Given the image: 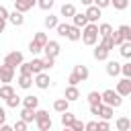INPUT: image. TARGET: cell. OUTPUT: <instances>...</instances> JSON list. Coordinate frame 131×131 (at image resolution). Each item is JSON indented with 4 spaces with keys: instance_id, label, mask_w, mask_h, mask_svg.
Returning <instances> with one entry per match:
<instances>
[{
    "instance_id": "obj_1",
    "label": "cell",
    "mask_w": 131,
    "mask_h": 131,
    "mask_svg": "<svg viewBox=\"0 0 131 131\" xmlns=\"http://www.w3.org/2000/svg\"><path fill=\"white\" fill-rule=\"evenodd\" d=\"M84 45H96L98 41V27L96 23H88L86 27H82V35H80Z\"/></svg>"
},
{
    "instance_id": "obj_2",
    "label": "cell",
    "mask_w": 131,
    "mask_h": 131,
    "mask_svg": "<svg viewBox=\"0 0 131 131\" xmlns=\"http://www.w3.org/2000/svg\"><path fill=\"white\" fill-rule=\"evenodd\" d=\"M35 123H37L39 131H51V125H53L49 113L43 111V108H41V111H35Z\"/></svg>"
},
{
    "instance_id": "obj_3",
    "label": "cell",
    "mask_w": 131,
    "mask_h": 131,
    "mask_svg": "<svg viewBox=\"0 0 131 131\" xmlns=\"http://www.w3.org/2000/svg\"><path fill=\"white\" fill-rule=\"evenodd\" d=\"M100 98H102V104H108V106H113V108H117V106H121L123 104V96H119L115 90H104V92H100Z\"/></svg>"
},
{
    "instance_id": "obj_4",
    "label": "cell",
    "mask_w": 131,
    "mask_h": 131,
    "mask_svg": "<svg viewBox=\"0 0 131 131\" xmlns=\"http://www.w3.org/2000/svg\"><path fill=\"white\" fill-rule=\"evenodd\" d=\"M35 78H33V84L37 86V88H41V90H47L49 88V84H51V80H49V76L45 74V72H39V74H33Z\"/></svg>"
},
{
    "instance_id": "obj_5",
    "label": "cell",
    "mask_w": 131,
    "mask_h": 131,
    "mask_svg": "<svg viewBox=\"0 0 131 131\" xmlns=\"http://www.w3.org/2000/svg\"><path fill=\"white\" fill-rule=\"evenodd\" d=\"M115 92H117L119 96H129V94H131V78H123V80H119Z\"/></svg>"
},
{
    "instance_id": "obj_6",
    "label": "cell",
    "mask_w": 131,
    "mask_h": 131,
    "mask_svg": "<svg viewBox=\"0 0 131 131\" xmlns=\"http://www.w3.org/2000/svg\"><path fill=\"white\" fill-rule=\"evenodd\" d=\"M12 78H14V68L8 66V63H2V66H0V82L10 84Z\"/></svg>"
},
{
    "instance_id": "obj_7",
    "label": "cell",
    "mask_w": 131,
    "mask_h": 131,
    "mask_svg": "<svg viewBox=\"0 0 131 131\" xmlns=\"http://www.w3.org/2000/svg\"><path fill=\"white\" fill-rule=\"evenodd\" d=\"M43 51H45V55H49V57H57L59 51H61V47H59L57 41H47V43L43 45Z\"/></svg>"
},
{
    "instance_id": "obj_8",
    "label": "cell",
    "mask_w": 131,
    "mask_h": 131,
    "mask_svg": "<svg viewBox=\"0 0 131 131\" xmlns=\"http://www.w3.org/2000/svg\"><path fill=\"white\" fill-rule=\"evenodd\" d=\"M25 59H23V53L20 51H10L6 57H4V63H8V66H12V68H16V66H20Z\"/></svg>"
},
{
    "instance_id": "obj_9",
    "label": "cell",
    "mask_w": 131,
    "mask_h": 131,
    "mask_svg": "<svg viewBox=\"0 0 131 131\" xmlns=\"http://www.w3.org/2000/svg\"><path fill=\"white\" fill-rule=\"evenodd\" d=\"M86 18H88V23H96L98 18H100V14H102V10L98 8V6H94V4H90L88 8H86Z\"/></svg>"
},
{
    "instance_id": "obj_10",
    "label": "cell",
    "mask_w": 131,
    "mask_h": 131,
    "mask_svg": "<svg viewBox=\"0 0 131 131\" xmlns=\"http://www.w3.org/2000/svg\"><path fill=\"white\" fill-rule=\"evenodd\" d=\"M35 4H37V0H14V10L27 12V10H31Z\"/></svg>"
},
{
    "instance_id": "obj_11",
    "label": "cell",
    "mask_w": 131,
    "mask_h": 131,
    "mask_svg": "<svg viewBox=\"0 0 131 131\" xmlns=\"http://www.w3.org/2000/svg\"><path fill=\"white\" fill-rule=\"evenodd\" d=\"M113 115H115V108H113V106H108V104H100V108H98V117H100L102 121H111Z\"/></svg>"
},
{
    "instance_id": "obj_12",
    "label": "cell",
    "mask_w": 131,
    "mask_h": 131,
    "mask_svg": "<svg viewBox=\"0 0 131 131\" xmlns=\"http://www.w3.org/2000/svg\"><path fill=\"white\" fill-rule=\"evenodd\" d=\"M63 98H66L68 102H74V100H78V98H80V90H78V86H68V88H66V94H63Z\"/></svg>"
},
{
    "instance_id": "obj_13",
    "label": "cell",
    "mask_w": 131,
    "mask_h": 131,
    "mask_svg": "<svg viewBox=\"0 0 131 131\" xmlns=\"http://www.w3.org/2000/svg\"><path fill=\"white\" fill-rule=\"evenodd\" d=\"M72 25H74V27H78V29L86 27V25H88V18H86V14H84V12H76V14L72 16Z\"/></svg>"
},
{
    "instance_id": "obj_14",
    "label": "cell",
    "mask_w": 131,
    "mask_h": 131,
    "mask_svg": "<svg viewBox=\"0 0 131 131\" xmlns=\"http://www.w3.org/2000/svg\"><path fill=\"white\" fill-rule=\"evenodd\" d=\"M18 86L23 90H29L33 86V74H20L18 76Z\"/></svg>"
},
{
    "instance_id": "obj_15",
    "label": "cell",
    "mask_w": 131,
    "mask_h": 131,
    "mask_svg": "<svg viewBox=\"0 0 131 131\" xmlns=\"http://www.w3.org/2000/svg\"><path fill=\"white\" fill-rule=\"evenodd\" d=\"M6 20H10L14 27H20V25L25 23V16H23V12L14 10V12H8V18H6Z\"/></svg>"
},
{
    "instance_id": "obj_16",
    "label": "cell",
    "mask_w": 131,
    "mask_h": 131,
    "mask_svg": "<svg viewBox=\"0 0 131 131\" xmlns=\"http://www.w3.org/2000/svg\"><path fill=\"white\" fill-rule=\"evenodd\" d=\"M20 102H23V106H25V108H37V106H39V98H37V96H33V94H29V96L20 98Z\"/></svg>"
},
{
    "instance_id": "obj_17",
    "label": "cell",
    "mask_w": 131,
    "mask_h": 131,
    "mask_svg": "<svg viewBox=\"0 0 131 131\" xmlns=\"http://www.w3.org/2000/svg\"><path fill=\"white\" fill-rule=\"evenodd\" d=\"M74 74L84 82V80H88V76H90V72H88V68L86 66H82V63H78V66H74Z\"/></svg>"
},
{
    "instance_id": "obj_18",
    "label": "cell",
    "mask_w": 131,
    "mask_h": 131,
    "mask_svg": "<svg viewBox=\"0 0 131 131\" xmlns=\"http://www.w3.org/2000/svg\"><path fill=\"white\" fill-rule=\"evenodd\" d=\"M35 111H37V108H25V106H23V111H20V121H25L27 125H29L31 121H35Z\"/></svg>"
},
{
    "instance_id": "obj_19",
    "label": "cell",
    "mask_w": 131,
    "mask_h": 131,
    "mask_svg": "<svg viewBox=\"0 0 131 131\" xmlns=\"http://www.w3.org/2000/svg\"><path fill=\"white\" fill-rule=\"evenodd\" d=\"M108 53H111V51H108V49H104V47L98 43V45H96V49H94V59H98V61H104V59L108 57Z\"/></svg>"
},
{
    "instance_id": "obj_20",
    "label": "cell",
    "mask_w": 131,
    "mask_h": 131,
    "mask_svg": "<svg viewBox=\"0 0 131 131\" xmlns=\"http://www.w3.org/2000/svg\"><path fill=\"white\" fill-rule=\"evenodd\" d=\"M106 74L108 76H119L121 74V63L119 61H106Z\"/></svg>"
},
{
    "instance_id": "obj_21",
    "label": "cell",
    "mask_w": 131,
    "mask_h": 131,
    "mask_svg": "<svg viewBox=\"0 0 131 131\" xmlns=\"http://www.w3.org/2000/svg\"><path fill=\"white\" fill-rule=\"evenodd\" d=\"M80 35H82V29H78V27H74V25H70V29H68V39L70 41H80Z\"/></svg>"
},
{
    "instance_id": "obj_22",
    "label": "cell",
    "mask_w": 131,
    "mask_h": 131,
    "mask_svg": "<svg viewBox=\"0 0 131 131\" xmlns=\"http://www.w3.org/2000/svg\"><path fill=\"white\" fill-rule=\"evenodd\" d=\"M53 111H57V113H63V111H70V102H68L66 98H57V100L53 102Z\"/></svg>"
},
{
    "instance_id": "obj_23",
    "label": "cell",
    "mask_w": 131,
    "mask_h": 131,
    "mask_svg": "<svg viewBox=\"0 0 131 131\" xmlns=\"http://www.w3.org/2000/svg\"><path fill=\"white\" fill-rule=\"evenodd\" d=\"M115 125H117L119 131H129V129H131V121H129V117H119Z\"/></svg>"
},
{
    "instance_id": "obj_24",
    "label": "cell",
    "mask_w": 131,
    "mask_h": 131,
    "mask_svg": "<svg viewBox=\"0 0 131 131\" xmlns=\"http://www.w3.org/2000/svg\"><path fill=\"white\" fill-rule=\"evenodd\" d=\"M98 27V37H108L113 33V27L108 23H102V25H96Z\"/></svg>"
},
{
    "instance_id": "obj_25",
    "label": "cell",
    "mask_w": 131,
    "mask_h": 131,
    "mask_svg": "<svg viewBox=\"0 0 131 131\" xmlns=\"http://www.w3.org/2000/svg\"><path fill=\"white\" fill-rule=\"evenodd\" d=\"M12 94H14V88H12L10 84H4V86H0V98H4V100H6V98H10Z\"/></svg>"
},
{
    "instance_id": "obj_26",
    "label": "cell",
    "mask_w": 131,
    "mask_h": 131,
    "mask_svg": "<svg viewBox=\"0 0 131 131\" xmlns=\"http://www.w3.org/2000/svg\"><path fill=\"white\" fill-rule=\"evenodd\" d=\"M59 14H61V16H74V14H76V6H74V4H63L61 10H59Z\"/></svg>"
},
{
    "instance_id": "obj_27",
    "label": "cell",
    "mask_w": 131,
    "mask_h": 131,
    "mask_svg": "<svg viewBox=\"0 0 131 131\" xmlns=\"http://www.w3.org/2000/svg\"><path fill=\"white\" fill-rule=\"evenodd\" d=\"M117 31L121 33L123 41H131V27H129V25H121V27H119Z\"/></svg>"
},
{
    "instance_id": "obj_28",
    "label": "cell",
    "mask_w": 131,
    "mask_h": 131,
    "mask_svg": "<svg viewBox=\"0 0 131 131\" xmlns=\"http://www.w3.org/2000/svg\"><path fill=\"white\" fill-rule=\"evenodd\" d=\"M119 47H121V55H123L125 59H129V57H131V41H123Z\"/></svg>"
},
{
    "instance_id": "obj_29",
    "label": "cell",
    "mask_w": 131,
    "mask_h": 131,
    "mask_svg": "<svg viewBox=\"0 0 131 131\" xmlns=\"http://www.w3.org/2000/svg\"><path fill=\"white\" fill-rule=\"evenodd\" d=\"M74 119H76V117H74L70 111H63V113H61V125H63V127H70V125L74 123Z\"/></svg>"
},
{
    "instance_id": "obj_30",
    "label": "cell",
    "mask_w": 131,
    "mask_h": 131,
    "mask_svg": "<svg viewBox=\"0 0 131 131\" xmlns=\"http://www.w3.org/2000/svg\"><path fill=\"white\" fill-rule=\"evenodd\" d=\"M43 23H45V27H47V29H55V27H57V23H59V18H57L55 14H49V16H45V20H43Z\"/></svg>"
},
{
    "instance_id": "obj_31",
    "label": "cell",
    "mask_w": 131,
    "mask_h": 131,
    "mask_svg": "<svg viewBox=\"0 0 131 131\" xmlns=\"http://www.w3.org/2000/svg\"><path fill=\"white\" fill-rule=\"evenodd\" d=\"M88 102L90 104H100L102 102V98H100V92H96V90H92V92H88Z\"/></svg>"
},
{
    "instance_id": "obj_32",
    "label": "cell",
    "mask_w": 131,
    "mask_h": 131,
    "mask_svg": "<svg viewBox=\"0 0 131 131\" xmlns=\"http://www.w3.org/2000/svg\"><path fill=\"white\" fill-rule=\"evenodd\" d=\"M29 66H31V74H39V72H43V63H41V59H33V61H29Z\"/></svg>"
},
{
    "instance_id": "obj_33",
    "label": "cell",
    "mask_w": 131,
    "mask_h": 131,
    "mask_svg": "<svg viewBox=\"0 0 131 131\" xmlns=\"http://www.w3.org/2000/svg\"><path fill=\"white\" fill-rule=\"evenodd\" d=\"M20 104V96H16V92L10 96V98H6V106H10V108H16Z\"/></svg>"
},
{
    "instance_id": "obj_34",
    "label": "cell",
    "mask_w": 131,
    "mask_h": 131,
    "mask_svg": "<svg viewBox=\"0 0 131 131\" xmlns=\"http://www.w3.org/2000/svg\"><path fill=\"white\" fill-rule=\"evenodd\" d=\"M68 29H70L68 23H57V27H55V31H57L59 37H66V35H68Z\"/></svg>"
},
{
    "instance_id": "obj_35",
    "label": "cell",
    "mask_w": 131,
    "mask_h": 131,
    "mask_svg": "<svg viewBox=\"0 0 131 131\" xmlns=\"http://www.w3.org/2000/svg\"><path fill=\"white\" fill-rule=\"evenodd\" d=\"M100 45H102L104 49H108V51H111V49H115V43H113L111 35H108V37H100Z\"/></svg>"
},
{
    "instance_id": "obj_36",
    "label": "cell",
    "mask_w": 131,
    "mask_h": 131,
    "mask_svg": "<svg viewBox=\"0 0 131 131\" xmlns=\"http://www.w3.org/2000/svg\"><path fill=\"white\" fill-rule=\"evenodd\" d=\"M53 2H55V0H37V6H39L41 10H51V8H53Z\"/></svg>"
},
{
    "instance_id": "obj_37",
    "label": "cell",
    "mask_w": 131,
    "mask_h": 131,
    "mask_svg": "<svg viewBox=\"0 0 131 131\" xmlns=\"http://www.w3.org/2000/svg\"><path fill=\"white\" fill-rule=\"evenodd\" d=\"M41 63H43V70H51V68L55 66V57L45 55V59H41Z\"/></svg>"
},
{
    "instance_id": "obj_38",
    "label": "cell",
    "mask_w": 131,
    "mask_h": 131,
    "mask_svg": "<svg viewBox=\"0 0 131 131\" xmlns=\"http://www.w3.org/2000/svg\"><path fill=\"white\" fill-rule=\"evenodd\" d=\"M111 4L117 8V10H125L129 6V0H111Z\"/></svg>"
},
{
    "instance_id": "obj_39",
    "label": "cell",
    "mask_w": 131,
    "mask_h": 131,
    "mask_svg": "<svg viewBox=\"0 0 131 131\" xmlns=\"http://www.w3.org/2000/svg\"><path fill=\"white\" fill-rule=\"evenodd\" d=\"M33 41H35V43H39V45L43 47L49 39H47V35H45V33H35V39H33Z\"/></svg>"
},
{
    "instance_id": "obj_40",
    "label": "cell",
    "mask_w": 131,
    "mask_h": 131,
    "mask_svg": "<svg viewBox=\"0 0 131 131\" xmlns=\"http://www.w3.org/2000/svg\"><path fill=\"white\" fill-rule=\"evenodd\" d=\"M29 51H31L33 55H37V53H41V51H43V47H41L39 43H35V41H31V43H29Z\"/></svg>"
},
{
    "instance_id": "obj_41",
    "label": "cell",
    "mask_w": 131,
    "mask_h": 131,
    "mask_svg": "<svg viewBox=\"0 0 131 131\" xmlns=\"http://www.w3.org/2000/svg\"><path fill=\"white\" fill-rule=\"evenodd\" d=\"M121 74H123L125 78H131V61H127V63H121Z\"/></svg>"
},
{
    "instance_id": "obj_42",
    "label": "cell",
    "mask_w": 131,
    "mask_h": 131,
    "mask_svg": "<svg viewBox=\"0 0 131 131\" xmlns=\"http://www.w3.org/2000/svg\"><path fill=\"white\" fill-rule=\"evenodd\" d=\"M96 131H111V125H108V121H96Z\"/></svg>"
},
{
    "instance_id": "obj_43",
    "label": "cell",
    "mask_w": 131,
    "mask_h": 131,
    "mask_svg": "<svg viewBox=\"0 0 131 131\" xmlns=\"http://www.w3.org/2000/svg\"><path fill=\"white\" fill-rule=\"evenodd\" d=\"M70 129H72V131H84V123H82L80 119H74V123L70 125Z\"/></svg>"
},
{
    "instance_id": "obj_44",
    "label": "cell",
    "mask_w": 131,
    "mask_h": 131,
    "mask_svg": "<svg viewBox=\"0 0 131 131\" xmlns=\"http://www.w3.org/2000/svg\"><path fill=\"white\" fill-rule=\"evenodd\" d=\"M68 82H70V86H78V84H80L82 80H80V78H78V76H76V74L72 72V74L68 76Z\"/></svg>"
},
{
    "instance_id": "obj_45",
    "label": "cell",
    "mask_w": 131,
    "mask_h": 131,
    "mask_svg": "<svg viewBox=\"0 0 131 131\" xmlns=\"http://www.w3.org/2000/svg\"><path fill=\"white\" fill-rule=\"evenodd\" d=\"M12 129H14V131H27V123L18 119V121H16V123L12 125Z\"/></svg>"
},
{
    "instance_id": "obj_46",
    "label": "cell",
    "mask_w": 131,
    "mask_h": 131,
    "mask_svg": "<svg viewBox=\"0 0 131 131\" xmlns=\"http://www.w3.org/2000/svg\"><path fill=\"white\" fill-rule=\"evenodd\" d=\"M92 4H94V6H98V8L102 10V8H106V6L111 4V0H92Z\"/></svg>"
},
{
    "instance_id": "obj_47",
    "label": "cell",
    "mask_w": 131,
    "mask_h": 131,
    "mask_svg": "<svg viewBox=\"0 0 131 131\" xmlns=\"http://www.w3.org/2000/svg\"><path fill=\"white\" fill-rule=\"evenodd\" d=\"M18 68H20V74H31V66H29V61H23Z\"/></svg>"
},
{
    "instance_id": "obj_48",
    "label": "cell",
    "mask_w": 131,
    "mask_h": 131,
    "mask_svg": "<svg viewBox=\"0 0 131 131\" xmlns=\"http://www.w3.org/2000/svg\"><path fill=\"white\" fill-rule=\"evenodd\" d=\"M84 131H96V121H88V123H84Z\"/></svg>"
},
{
    "instance_id": "obj_49",
    "label": "cell",
    "mask_w": 131,
    "mask_h": 131,
    "mask_svg": "<svg viewBox=\"0 0 131 131\" xmlns=\"http://www.w3.org/2000/svg\"><path fill=\"white\" fill-rule=\"evenodd\" d=\"M0 18H2V20L8 18V10H6V6H2V4H0Z\"/></svg>"
},
{
    "instance_id": "obj_50",
    "label": "cell",
    "mask_w": 131,
    "mask_h": 131,
    "mask_svg": "<svg viewBox=\"0 0 131 131\" xmlns=\"http://www.w3.org/2000/svg\"><path fill=\"white\" fill-rule=\"evenodd\" d=\"M102 104V102H100ZM100 104H90V115H98V108H100Z\"/></svg>"
},
{
    "instance_id": "obj_51",
    "label": "cell",
    "mask_w": 131,
    "mask_h": 131,
    "mask_svg": "<svg viewBox=\"0 0 131 131\" xmlns=\"http://www.w3.org/2000/svg\"><path fill=\"white\" fill-rule=\"evenodd\" d=\"M4 121H6V111H4L2 106H0V125H2Z\"/></svg>"
},
{
    "instance_id": "obj_52",
    "label": "cell",
    "mask_w": 131,
    "mask_h": 131,
    "mask_svg": "<svg viewBox=\"0 0 131 131\" xmlns=\"http://www.w3.org/2000/svg\"><path fill=\"white\" fill-rule=\"evenodd\" d=\"M0 131H14V129H12L10 125H6V123H2V125H0Z\"/></svg>"
},
{
    "instance_id": "obj_53",
    "label": "cell",
    "mask_w": 131,
    "mask_h": 131,
    "mask_svg": "<svg viewBox=\"0 0 131 131\" xmlns=\"http://www.w3.org/2000/svg\"><path fill=\"white\" fill-rule=\"evenodd\" d=\"M4 29H6V20L0 18V33H4Z\"/></svg>"
},
{
    "instance_id": "obj_54",
    "label": "cell",
    "mask_w": 131,
    "mask_h": 131,
    "mask_svg": "<svg viewBox=\"0 0 131 131\" xmlns=\"http://www.w3.org/2000/svg\"><path fill=\"white\" fill-rule=\"evenodd\" d=\"M80 2H82L84 6H90V4H92V0H80Z\"/></svg>"
},
{
    "instance_id": "obj_55",
    "label": "cell",
    "mask_w": 131,
    "mask_h": 131,
    "mask_svg": "<svg viewBox=\"0 0 131 131\" xmlns=\"http://www.w3.org/2000/svg\"><path fill=\"white\" fill-rule=\"evenodd\" d=\"M63 131H72V129H70V127H63Z\"/></svg>"
}]
</instances>
